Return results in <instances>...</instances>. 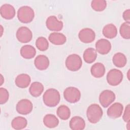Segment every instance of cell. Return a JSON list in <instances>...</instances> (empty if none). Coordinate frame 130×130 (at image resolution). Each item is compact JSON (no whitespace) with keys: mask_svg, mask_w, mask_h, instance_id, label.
Returning a JSON list of instances; mask_svg holds the SVG:
<instances>
[{"mask_svg":"<svg viewBox=\"0 0 130 130\" xmlns=\"http://www.w3.org/2000/svg\"><path fill=\"white\" fill-rule=\"evenodd\" d=\"M43 100L46 106L49 107H55L60 102V93L56 89H48L43 95Z\"/></svg>","mask_w":130,"mask_h":130,"instance_id":"obj_1","label":"cell"},{"mask_svg":"<svg viewBox=\"0 0 130 130\" xmlns=\"http://www.w3.org/2000/svg\"><path fill=\"white\" fill-rule=\"evenodd\" d=\"M103 111L101 107L96 104H91L87 108L86 115L88 121L91 123L98 122L102 118Z\"/></svg>","mask_w":130,"mask_h":130,"instance_id":"obj_2","label":"cell"},{"mask_svg":"<svg viewBox=\"0 0 130 130\" xmlns=\"http://www.w3.org/2000/svg\"><path fill=\"white\" fill-rule=\"evenodd\" d=\"M17 17L22 23H30L35 17L34 11L30 7L27 6L21 7L17 11Z\"/></svg>","mask_w":130,"mask_h":130,"instance_id":"obj_3","label":"cell"},{"mask_svg":"<svg viewBox=\"0 0 130 130\" xmlns=\"http://www.w3.org/2000/svg\"><path fill=\"white\" fill-rule=\"evenodd\" d=\"M82 61L81 57L76 54L69 55L66 60V66L71 71H78L82 67Z\"/></svg>","mask_w":130,"mask_h":130,"instance_id":"obj_4","label":"cell"},{"mask_svg":"<svg viewBox=\"0 0 130 130\" xmlns=\"http://www.w3.org/2000/svg\"><path fill=\"white\" fill-rule=\"evenodd\" d=\"M64 99L70 103L78 102L81 98L80 91L75 87H68L63 91Z\"/></svg>","mask_w":130,"mask_h":130,"instance_id":"obj_5","label":"cell"},{"mask_svg":"<svg viewBox=\"0 0 130 130\" xmlns=\"http://www.w3.org/2000/svg\"><path fill=\"white\" fill-rule=\"evenodd\" d=\"M123 77V74L120 70L113 69L107 73V81L111 86H117L122 82Z\"/></svg>","mask_w":130,"mask_h":130,"instance_id":"obj_6","label":"cell"},{"mask_svg":"<svg viewBox=\"0 0 130 130\" xmlns=\"http://www.w3.org/2000/svg\"><path fill=\"white\" fill-rule=\"evenodd\" d=\"M116 96L114 92L110 90H103L100 94L99 102L104 108L110 106L115 100Z\"/></svg>","mask_w":130,"mask_h":130,"instance_id":"obj_7","label":"cell"},{"mask_svg":"<svg viewBox=\"0 0 130 130\" xmlns=\"http://www.w3.org/2000/svg\"><path fill=\"white\" fill-rule=\"evenodd\" d=\"M16 37L18 41L20 42L26 43L31 40L32 33L28 27L26 26H21L17 29Z\"/></svg>","mask_w":130,"mask_h":130,"instance_id":"obj_8","label":"cell"},{"mask_svg":"<svg viewBox=\"0 0 130 130\" xmlns=\"http://www.w3.org/2000/svg\"><path fill=\"white\" fill-rule=\"evenodd\" d=\"M32 103L28 99H22L20 100L16 106L17 112L22 115L29 114L32 111Z\"/></svg>","mask_w":130,"mask_h":130,"instance_id":"obj_9","label":"cell"},{"mask_svg":"<svg viewBox=\"0 0 130 130\" xmlns=\"http://www.w3.org/2000/svg\"><path fill=\"white\" fill-rule=\"evenodd\" d=\"M78 37L79 40L84 43H90L95 38L94 31L90 28H84L82 29L79 32Z\"/></svg>","mask_w":130,"mask_h":130,"instance_id":"obj_10","label":"cell"},{"mask_svg":"<svg viewBox=\"0 0 130 130\" xmlns=\"http://www.w3.org/2000/svg\"><path fill=\"white\" fill-rule=\"evenodd\" d=\"M46 25L47 28L51 31H59L63 28V22L55 16H49L46 21Z\"/></svg>","mask_w":130,"mask_h":130,"instance_id":"obj_11","label":"cell"},{"mask_svg":"<svg viewBox=\"0 0 130 130\" xmlns=\"http://www.w3.org/2000/svg\"><path fill=\"white\" fill-rule=\"evenodd\" d=\"M123 111V106L120 103H115L108 109L107 113L109 117L116 119L120 117Z\"/></svg>","mask_w":130,"mask_h":130,"instance_id":"obj_12","label":"cell"},{"mask_svg":"<svg viewBox=\"0 0 130 130\" xmlns=\"http://www.w3.org/2000/svg\"><path fill=\"white\" fill-rule=\"evenodd\" d=\"M96 51L99 53L105 55L108 54L111 49V44L109 41L105 39H101L95 43Z\"/></svg>","mask_w":130,"mask_h":130,"instance_id":"obj_13","label":"cell"},{"mask_svg":"<svg viewBox=\"0 0 130 130\" xmlns=\"http://www.w3.org/2000/svg\"><path fill=\"white\" fill-rule=\"evenodd\" d=\"M0 13L2 17L7 20L13 18L16 14L14 7L12 5L8 4H5L1 6Z\"/></svg>","mask_w":130,"mask_h":130,"instance_id":"obj_14","label":"cell"},{"mask_svg":"<svg viewBox=\"0 0 130 130\" xmlns=\"http://www.w3.org/2000/svg\"><path fill=\"white\" fill-rule=\"evenodd\" d=\"M49 58L45 55H38L35 60L34 64L36 68L40 71H43L46 70L49 66Z\"/></svg>","mask_w":130,"mask_h":130,"instance_id":"obj_15","label":"cell"},{"mask_svg":"<svg viewBox=\"0 0 130 130\" xmlns=\"http://www.w3.org/2000/svg\"><path fill=\"white\" fill-rule=\"evenodd\" d=\"M48 39L51 43L55 45H63L67 41V38L64 35L57 32L51 33L48 37Z\"/></svg>","mask_w":130,"mask_h":130,"instance_id":"obj_16","label":"cell"},{"mask_svg":"<svg viewBox=\"0 0 130 130\" xmlns=\"http://www.w3.org/2000/svg\"><path fill=\"white\" fill-rule=\"evenodd\" d=\"M69 125L73 130H83L85 127V122L81 117L76 116L71 118Z\"/></svg>","mask_w":130,"mask_h":130,"instance_id":"obj_17","label":"cell"},{"mask_svg":"<svg viewBox=\"0 0 130 130\" xmlns=\"http://www.w3.org/2000/svg\"><path fill=\"white\" fill-rule=\"evenodd\" d=\"M31 82L30 76L26 74H21L15 78V83L17 86L21 88H25L28 86Z\"/></svg>","mask_w":130,"mask_h":130,"instance_id":"obj_18","label":"cell"},{"mask_svg":"<svg viewBox=\"0 0 130 130\" xmlns=\"http://www.w3.org/2000/svg\"><path fill=\"white\" fill-rule=\"evenodd\" d=\"M90 72L93 77L97 78H101L105 75V67L103 63L96 62L91 66Z\"/></svg>","mask_w":130,"mask_h":130,"instance_id":"obj_19","label":"cell"},{"mask_svg":"<svg viewBox=\"0 0 130 130\" xmlns=\"http://www.w3.org/2000/svg\"><path fill=\"white\" fill-rule=\"evenodd\" d=\"M20 53L21 56L24 58L31 59L36 55V50L32 46L25 45L21 47Z\"/></svg>","mask_w":130,"mask_h":130,"instance_id":"obj_20","label":"cell"},{"mask_svg":"<svg viewBox=\"0 0 130 130\" xmlns=\"http://www.w3.org/2000/svg\"><path fill=\"white\" fill-rule=\"evenodd\" d=\"M102 32L106 38L113 39L117 36V29L115 25L112 23H109L104 27Z\"/></svg>","mask_w":130,"mask_h":130,"instance_id":"obj_21","label":"cell"},{"mask_svg":"<svg viewBox=\"0 0 130 130\" xmlns=\"http://www.w3.org/2000/svg\"><path fill=\"white\" fill-rule=\"evenodd\" d=\"M43 91L44 86L39 82H32L29 88V93L34 97H38L40 96Z\"/></svg>","mask_w":130,"mask_h":130,"instance_id":"obj_22","label":"cell"},{"mask_svg":"<svg viewBox=\"0 0 130 130\" xmlns=\"http://www.w3.org/2000/svg\"><path fill=\"white\" fill-rule=\"evenodd\" d=\"M43 123L45 126L48 128H54L59 124V120L53 114H47L43 118Z\"/></svg>","mask_w":130,"mask_h":130,"instance_id":"obj_23","label":"cell"},{"mask_svg":"<svg viewBox=\"0 0 130 130\" xmlns=\"http://www.w3.org/2000/svg\"><path fill=\"white\" fill-rule=\"evenodd\" d=\"M113 64L118 68L124 67L127 62V58L125 55L121 53L118 52L115 53L112 58Z\"/></svg>","mask_w":130,"mask_h":130,"instance_id":"obj_24","label":"cell"},{"mask_svg":"<svg viewBox=\"0 0 130 130\" xmlns=\"http://www.w3.org/2000/svg\"><path fill=\"white\" fill-rule=\"evenodd\" d=\"M84 61L88 63L94 62L97 57V53L95 49L93 48H88L84 51L83 55Z\"/></svg>","mask_w":130,"mask_h":130,"instance_id":"obj_25","label":"cell"},{"mask_svg":"<svg viewBox=\"0 0 130 130\" xmlns=\"http://www.w3.org/2000/svg\"><path fill=\"white\" fill-rule=\"evenodd\" d=\"M27 124V121L23 117L18 116L15 117L11 122V126L15 129H22L25 128Z\"/></svg>","mask_w":130,"mask_h":130,"instance_id":"obj_26","label":"cell"},{"mask_svg":"<svg viewBox=\"0 0 130 130\" xmlns=\"http://www.w3.org/2000/svg\"><path fill=\"white\" fill-rule=\"evenodd\" d=\"M56 114L59 118L63 120L68 119L71 116V111L69 108L64 105H62L59 106L56 111Z\"/></svg>","mask_w":130,"mask_h":130,"instance_id":"obj_27","label":"cell"},{"mask_svg":"<svg viewBox=\"0 0 130 130\" xmlns=\"http://www.w3.org/2000/svg\"><path fill=\"white\" fill-rule=\"evenodd\" d=\"M91 7L94 11L101 12L106 9L107 2L105 0H93L91 3Z\"/></svg>","mask_w":130,"mask_h":130,"instance_id":"obj_28","label":"cell"},{"mask_svg":"<svg viewBox=\"0 0 130 130\" xmlns=\"http://www.w3.org/2000/svg\"><path fill=\"white\" fill-rule=\"evenodd\" d=\"M120 36L125 39L130 38V22H125L123 23L119 28Z\"/></svg>","mask_w":130,"mask_h":130,"instance_id":"obj_29","label":"cell"},{"mask_svg":"<svg viewBox=\"0 0 130 130\" xmlns=\"http://www.w3.org/2000/svg\"><path fill=\"white\" fill-rule=\"evenodd\" d=\"M36 46L37 49L39 50L44 51L48 49L49 47V43L45 38L43 37H40L36 40Z\"/></svg>","mask_w":130,"mask_h":130,"instance_id":"obj_30","label":"cell"},{"mask_svg":"<svg viewBox=\"0 0 130 130\" xmlns=\"http://www.w3.org/2000/svg\"><path fill=\"white\" fill-rule=\"evenodd\" d=\"M9 93L7 89L0 88V104H4L6 103L9 100Z\"/></svg>","mask_w":130,"mask_h":130,"instance_id":"obj_31","label":"cell"},{"mask_svg":"<svg viewBox=\"0 0 130 130\" xmlns=\"http://www.w3.org/2000/svg\"><path fill=\"white\" fill-rule=\"evenodd\" d=\"M122 118L123 120L125 122H129V119H130V105L128 104L124 110V113L122 116Z\"/></svg>","mask_w":130,"mask_h":130,"instance_id":"obj_32","label":"cell"},{"mask_svg":"<svg viewBox=\"0 0 130 130\" xmlns=\"http://www.w3.org/2000/svg\"><path fill=\"white\" fill-rule=\"evenodd\" d=\"M123 19L125 22H129L130 21V10L127 9L125 10L122 14Z\"/></svg>","mask_w":130,"mask_h":130,"instance_id":"obj_33","label":"cell"},{"mask_svg":"<svg viewBox=\"0 0 130 130\" xmlns=\"http://www.w3.org/2000/svg\"><path fill=\"white\" fill-rule=\"evenodd\" d=\"M3 75L1 74V85H2L3 84V83H4V79H3Z\"/></svg>","mask_w":130,"mask_h":130,"instance_id":"obj_34","label":"cell"},{"mask_svg":"<svg viewBox=\"0 0 130 130\" xmlns=\"http://www.w3.org/2000/svg\"><path fill=\"white\" fill-rule=\"evenodd\" d=\"M1 36H2V34H3V28L2 25H1Z\"/></svg>","mask_w":130,"mask_h":130,"instance_id":"obj_35","label":"cell"},{"mask_svg":"<svg viewBox=\"0 0 130 130\" xmlns=\"http://www.w3.org/2000/svg\"><path fill=\"white\" fill-rule=\"evenodd\" d=\"M129 71H128V72H127V78H128V80H129V76H128V74H129Z\"/></svg>","mask_w":130,"mask_h":130,"instance_id":"obj_36","label":"cell"}]
</instances>
